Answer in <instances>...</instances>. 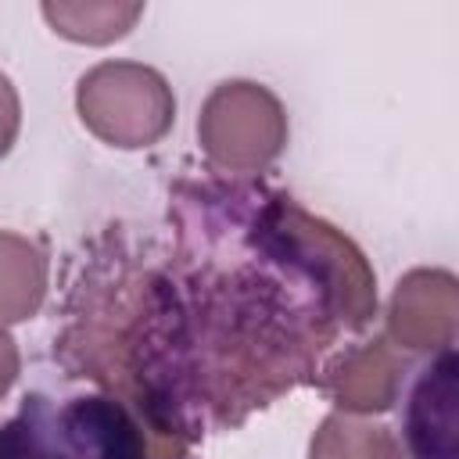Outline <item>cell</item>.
Instances as JSON below:
<instances>
[{"label": "cell", "instance_id": "6da1fadb", "mask_svg": "<svg viewBox=\"0 0 459 459\" xmlns=\"http://www.w3.org/2000/svg\"><path fill=\"white\" fill-rule=\"evenodd\" d=\"M0 459H147V434L115 394L36 391L0 420Z\"/></svg>", "mask_w": 459, "mask_h": 459}, {"label": "cell", "instance_id": "7a4b0ae2", "mask_svg": "<svg viewBox=\"0 0 459 459\" xmlns=\"http://www.w3.org/2000/svg\"><path fill=\"white\" fill-rule=\"evenodd\" d=\"M75 111L100 143L143 151L169 136L176 93L169 79L143 61H100L79 75Z\"/></svg>", "mask_w": 459, "mask_h": 459}, {"label": "cell", "instance_id": "3957f363", "mask_svg": "<svg viewBox=\"0 0 459 459\" xmlns=\"http://www.w3.org/2000/svg\"><path fill=\"white\" fill-rule=\"evenodd\" d=\"M290 126L280 97L251 79L212 86L197 111V143L222 172H262L287 147Z\"/></svg>", "mask_w": 459, "mask_h": 459}, {"label": "cell", "instance_id": "277c9868", "mask_svg": "<svg viewBox=\"0 0 459 459\" xmlns=\"http://www.w3.org/2000/svg\"><path fill=\"white\" fill-rule=\"evenodd\" d=\"M459 280L448 269H409L387 301L384 341L405 355H437L455 344Z\"/></svg>", "mask_w": 459, "mask_h": 459}, {"label": "cell", "instance_id": "5b68a950", "mask_svg": "<svg viewBox=\"0 0 459 459\" xmlns=\"http://www.w3.org/2000/svg\"><path fill=\"white\" fill-rule=\"evenodd\" d=\"M402 373V351H394L384 337H373L330 355L316 373V387L337 405V412L373 416L387 412L398 402Z\"/></svg>", "mask_w": 459, "mask_h": 459}, {"label": "cell", "instance_id": "8992f818", "mask_svg": "<svg viewBox=\"0 0 459 459\" xmlns=\"http://www.w3.org/2000/svg\"><path fill=\"white\" fill-rule=\"evenodd\" d=\"M455 348L437 351L430 366L416 377L405 402V445L412 459H459V420H455Z\"/></svg>", "mask_w": 459, "mask_h": 459}, {"label": "cell", "instance_id": "52a82bcc", "mask_svg": "<svg viewBox=\"0 0 459 459\" xmlns=\"http://www.w3.org/2000/svg\"><path fill=\"white\" fill-rule=\"evenodd\" d=\"M50 287V262L47 251L11 230H0V326L29 323Z\"/></svg>", "mask_w": 459, "mask_h": 459}, {"label": "cell", "instance_id": "ba28073f", "mask_svg": "<svg viewBox=\"0 0 459 459\" xmlns=\"http://www.w3.org/2000/svg\"><path fill=\"white\" fill-rule=\"evenodd\" d=\"M39 14L47 25L72 43L108 47L126 39L143 18L140 0H43Z\"/></svg>", "mask_w": 459, "mask_h": 459}, {"label": "cell", "instance_id": "9c48e42d", "mask_svg": "<svg viewBox=\"0 0 459 459\" xmlns=\"http://www.w3.org/2000/svg\"><path fill=\"white\" fill-rule=\"evenodd\" d=\"M308 459H405V448L384 423L326 412L308 437Z\"/></svg>", "mask_w": 459, "mask_h": 459}, {"label": "cell", "instance_id": "30bf717a", "mask_svg": "<svg viewBox=\"0 0 459 459\" xmlns=\"http://www.w3.org/2000/svg\"><path fill=\"white\" fill-rule=\"evenodd\" d=\"M18 129H22V97L11 82V75L0 72V158L11 154Z\"/></svg>", "mask_w": 459, "mask_h": 459}, {"label": "cell", "instance_id": "8fae6325", "mask_svg": "<svg viewBox=\"0 0 459 459\" xmlns=\"http://www.w3.org/2000/svg\"><path fill=\"white\" fill-rule=\"evenodd\" d=\"M18 373H22V355H18V344H14V337L0 326V398L14 387V380H18Z\"/></svg>", "mask_w": 459, "mask_h": 459}]
</instances>
